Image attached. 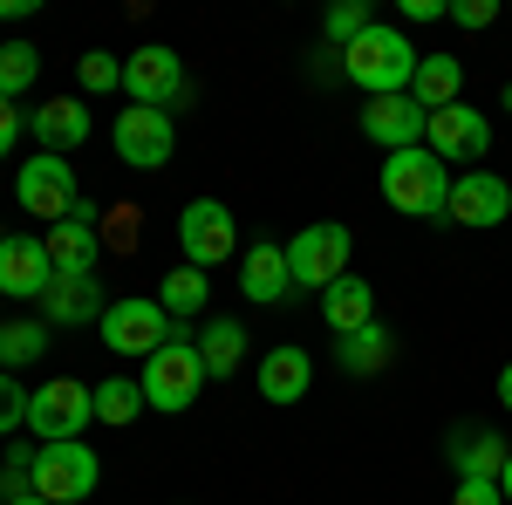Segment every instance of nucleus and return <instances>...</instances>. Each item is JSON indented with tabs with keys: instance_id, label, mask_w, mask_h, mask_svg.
I'll use <instances>...</instances> for the list:
<instances>
[{
	"instance_id": "obj_37",
	"label": "nucleus",
	"mask_w": 512,
	"mask_h": 505,
	"mask_svg": "<svg viewBox=\"0 0 512 505\" xmlns=\"http://www.w3.org/2000/svg\"><path fill=\"white\" fill-rule=\"evenodd\" d=\"M403 21H451L444 0H403Z\"/></svg>"
},
{
	"instance_id": "obj_19",
	"label": "nucleus",
	"mask_w": 512,
	"mask_h": 505,
	"mask_svg": "<svg viewBox=\"0 0 512 505\" xmlns=\"http://www.w3.org/2000/svg\"><path fill=\"white\" fill-rule=\"evenodd\" d=\"M308 383H315V362H308V349H294V342H280V349L260 355V396L267 403H301L308 396Z\"/></svg>"
},
{
	"instance_id": "obj_38",
	"label": "nucleus",
	"mask_w": 512,
	"mask_h": 505,
	"mask_svg": "<svg viewBox=\"0 0 512 505\" xmlns=\"http://www.w3.org/2000/svg\"><path fill=\"white\" fill-rule=\"evenodd\" d=\"M21 14H35V0H0V21H21Z\"/></svg>"
},
{
	"instance_id": "obj_18",
	"label": "nucleus",
	"mask_w": 512,
	"mask_h": 505,
	"mask_svg": "<svg viewBox=\"0 0 512 505\" xmlns=\"http://www.w3.org/2000/svg\"><path fill=\"white\" fill-rule=\"evenodd\" d=\"M103 287L96 273H55V287L41 294V321L48 328H82V321H103Z\"/></svg>"
},
{
	"instance_id": "obj_35",
	"label": "nucleus",
	"mask_w": 512,
	"mask_h": 505,
	"mask_svg": "<svg viewBox=\"0 0 512 505\" xmlns=\"http://www.w3.org/2000/svg\"><path fill=\"white\" fill-rule=\"evenodd\" d=\"M451 21H458V28H492V21H499V0H458Z\"/></svg>"
},
{
	"instance_id": "obj_6",
	"label": "nucleus",
	"mask_w": 512,
	"mask_h": 505,
	"mask_svg": "<svg viewBox=\"0 0 512 505\" xmlns=\"http://www.w3.org/2000/svg\"><path fill=\"white\" fill-rule=\"evenodd\" d=\"M96 424V383H76V376H55L28 396V430L41 444H69Z\"/></svg>"
},
{
	"instance_id": "obj_20",
	"label": "nucleus",
	"mask_w": 512,
	"mask_h": 505,
	"mask_svg": "<svg viewBox=\"0 0 512 505\" xmlns=\"http://www.w3.org/2000/svg\"><path fill=\"white\" fill-rule=\"evenodd\" d=\"M28 130H35L41 151H82L89 144V110H82L76 96H55V103H41V110H28Z\"/></svg>"
},
{
	"instance_id": "obj_36",
	"label": "nucleus",
	"mask_w": 512,
	"mask_h": 505,
	"mask_svg": "<svg viewBox=\"0 0 512 505\" xmlns=\"http://www.w3.org/2000/svg\"><path fill=\"white\" fill-rule=\"evenodd\" d=\"M14 144H21V110L0 96V157H14Z\"/></svg>"
},
{
	"instance_id": "obj_32",
	"label": "nucleus",
	"mask_w": 512,
	"mask_h": 505,
	"mask_svg": "<svg viewBox=\"0 0 512 505\" xmlns=\"http://www.w3.org/2000/svg\"><path fill=\"white\" fill-rule=\"evenodd\" d=\"M82 89H89V96H117L123 89V62L110 48H89V55H82Z\"/></svg>"
},
{
	"instance_id": "obj_34",
	"label": "nucleus",
	"mask_w": 512,
	"mask_h": 505,
	"mask_svg": "<svg viewBox=\"0 0 512 505\" xmlns=\"http://www.w3.org/2000/svg\"><path fill=\"white\" fill-rule=\"evenodd\" d=\"M451 505H506V492H499V478H458Z\"/></svg>"
},
{
	"instance_id": "obj_25",
	"label": "nucleus",
	"mask_w": 512,
	"mask_h": 505,
	"mask_svg": "<svg viewBox=\"0 0 512 505\" xmlns=\"http://www.w3.org/2000/svg\"><path fill=\"white\" fill-rule=\"evenodd\" d=\"M198 362H205V376H233L239 362H246V328H239L233 314H219V321L198 328Z\"/></svg>"
},
{
	"instance_id": "obj_42",
	"label": "nucleus",
	"mask_w": 512,
	"mask_h": 505,
	"mask_svg": "<svg viewBox=\"0 0 512 505\" xmlns=\"http://www.w3.org/2000/svg\"><path fill=\"white\" fill-rule=\"evenodd\" d=\"M14 505H48V499H35V492H21V499H14Z\"/></svg>"
},
{
	"instance_id": "obj_12",
	"label": "nucleus",
	"mask_w": 512,
	"mask_h": 505,
	"mask_svg": "<svg viewBox=\"0 0 512 505\" xmlns=\"http://www.w3.org/2000/svg\"><path fill=\"white\" fill-rule=\"evenodd\" d=\"M512 219V185L499 178V171H458L451 178V205H444V226H472V233H485V226H506Z\"/></svg>"
},
{
	"instance_id": "obj_39",
	"label": "nucleus",
	"mask_w": 512,
	"mask_h": 505,
	"mask_svg": "<svg viewBox=\"0 0 512 505\" xmlns=\"http://www.w3.org/2000/svg\"><path fill=\"white\" fill-rule=\"evenodd\" d=\"M499 403L512 410V362H506V376H499Z\"/></svg>"
},
{
	"instance_id": "obj_9",
	"label": "nucleus",
	"mask_w": 512,
	"mask_h": 505,
	"mask_svg": "<svg viewBox=\"0 0 512 505\" xmlns=\"http://www.w3.org/2000/svg\"><path fill=\"white\" fill-rule=\"evenodd\" d=\"M123 89H130V103H144V110H178L185 96H192V82H185V62H178V48H164V41H151V48H137L130 62H123Z\"/></svg>"
},
{
	"instance_id": "obj_2",
	"label": "nucleus",
	"mask_w": 512,
	"mask_h": 505,
	"mask_svg": "<svg viewBox=\"0 0 512 505\" xmlns=\"http://www.w3.org/2000/svg\"><path fill=\"white\" fill-rule=\"evenodd\" d=\"M383 198H390L403 219H444V205H451V171H444L424 144H417V151H390L383 157Z\"/></svg>"
},
{
	"instance_id": "obj_8",
	"label": "nucleus",
	"mask_w": 512,
	"mask_h": 505,
	"mask_svg": "<svg viewBox=\"0 0 512 505\" xmlns=\"http://www.w3.org/2000/svg\"><path fill=\"white\" fill-rule=\"evenodd\" d=\"M14 198H21V212L28 219H48V226H62L69 212L82 205L76 192V164L55 151H35L28 164H21V185H14Z\"/></svg>"
},
{
	"instance_id": "obj_22",
	"label": "nucleus",
	"mask_w": 512,
	"mask_h": 505,
	"mask_svg": "<svg viewBox=\"0 0 512 505\" xmlns=\"http://www.w3.org/2000/svg\"><path fill=\"white\" fill-rule=\"evenodd\" d=\"M410 103L431 117V110H451V103H465V69H458V55H424L417 62V76H410Z\"/></svg>"
},
{
	"instance_id": "obj_7",
	"label": "nucleus",
	"mask_w": 512,
	"mask_h": 505,
	"mask_svg": "<svg viewBox=\"0 0 512 505\" xmlns=\"http://www.w3.org/2000/svg\"><path fill=\"white\" fill-rule=\"evenodd\" d=\"M349 253H355L349 226L315 219V226H301V233H294V246H287V273H294V287H315V294H328V287L349 273Z\"/></svg>"
},
{
	"instance_id": "obj_29",
	"label": "nucleus",
	"mask_w": 512,
	"mask_h": 505,
	"mask_svg": "<svg viewBox=\"0 0 512 505\" xmlns=\"http://www.w3.org/2000/svg\"><path fill=\"white\" fill-rule=\"evenodd\" d=\"M35 76H41V48L7 41V48H0V96H7V103H21V96L35 89Z\"/></svg>"
},
{
	"instance_id": "obj_10",
	"label": "nucleus",
	"mask_w": 512,
	"mask_h": 505,
	"mask_svg": "<svg viewBox=\"0 0 512 505\" xmlns=\"http://www.w3.org/2000/svg\"><path fill=\"white\" fill-rule=\"evenodd\" d=\"M178 246H185V267H226L239 253V226L233 212L219 205V198H192L185 212H178Z\"/></svg>"
},
{
	"instance_id": "obj_30",
	"label": "nucleus",
	"mask_w": 512,
	"mask_h": 505,
	"mask_svg": "<svg viewBox=\"0 0 512 505\" xmlns=\"http://www.w3.org/2000/svg\"><path fill=\"white\" fill-rule=\"evenodd\" d=\"M137 219H144L137 205H117V212H103V219H96V239H103L110 253H137V233H144Z\"/></svg>"
},
{
	"instance_id": "obj_26",
	"label": "nucleus",
	"mask_w": 512,
	"mask_h": 505,
	"mask_svg": "<svg viewBox=\"0 0 512 505\" xmlns=\"http://www.w3.org/2000/svg\"><path fill=\"white\" fill-rule=\"evenodd\" d=\"M205 301H212V280H205L198 267L164 273V287H158V308L171 314V321H192V314H205Z\"/></svg>"
},
{
	"instance_id": "obj_23",
	"label": "nucleus",
	"mask_w": 512,
	"mask_h": 505,
	"mask_svg": "<svg viewBox=\"0 0 512 505\" xmlns=\"http://www.w3.org/2000/svg\"><path fill=\"white\" fill-rule=\"evenodd\" d=\"M321 314H328V328H335V335H355V328H369V321H376V287H369L362 273H342V280L321 294Z\"/></svg>"
},
{
	"instance_id": "obj_16",
	"label": "nucleus",
	"mask_w": 512,
	"mask_h": 505,
	"mask_svg": "<svg viewBox=\"0 0 512 505\" xmlns=\"http://www.w3.org/2000/svg\"><path fill=\"white\" fill-rule=\"evenodd\" d=\"M96 205L82 198L76 212L62 219V226H48L41 233V246H48V260H55V273H96V253H103V239H96Z\"/></svg>"
},
{
	"instance_id": "obj_1",
	"label": "nucleus",
	"mask_w": 512,
	"mask_h": 505,
	"mask_svg": "<svg viewBox=\"0 0 512 505\" xmlns=\"http://www.w3.org/2000/svg\"><path fill=\"white\" fill-rule=\"evenodd\" d=\"M417 62L424 55L403 41V28H376V21H369V35H355L342 48V69H349V82L362 96H403L410 76H417Z\"/></svg>"
},
{
	"instance_id": "obj_15",
	"label": "nucleus",
	"mask_w": 512,
	"mask_h": 505,
	"mask_svg": "<svg viewBox=\"0 0 512 505\" xmlns=\"http://www.w3.org/2000/svg\"><path fill=\"white\" fill-rule=\"evenodd\" d=\"M424 123L431 117L410 103V89H403V96H369V103H362V137L383 144V157L390 151H417V144H424Z\"/></svg>"
},
{
	"instance_id": "obj_40",
	"label": "nucleus",
	"mask_w": 512,
	"mask_h": 505,
	"mask_svg": "<svg viewBox=\"0 0 512 505\" xmlns=\"http://www.w3.org/2000/svg\"><path fill=\"white\" fill-rule=\"evenodd\" d=\"M499 492H506V505H512V458H506V471H499Z\"/></svg>"
},
{
	"instance_id": "obj_5",
	"label": "nucleus",
	"mask_w": 512,
	"mask_h": 505,
	"mask_svg": "<svg viewBox=\"0 0 512 505\" xmlns=\"http://www.w3.org/2000/svg\"><path fill=\"white\" fill-rule=\"evenodd\" d=\"M137 383H144V403H151V410L178 417V410H192V403H198V389L212 383V376H205V362H198V342L171 335V342L144 362V376H137Z\"/></svg>"
},
{
	"instance_id": "obj_3",
	"label": "nucleus",
	"mask_w": 512,
	"mask_h": 505,
	"mask_svg": "<svg viewBox=\"0 0 512 505\" xmlns=\"http://www.w3.org/2000/svg\"><path fill=\"white\" fill-rule=\"evenodd\" d=\"M96 478H103V458L69 437V444H35V471H28V492L48 505H82L96 492Z\"/></svg>"
},
{
	"instance_id": "obj_4",
	"label": "nucleus",
	"mask_w": 512,
	"mask_h": 505,
	"mask_svg": "<svg viewBox=\"0 0 512 505\" xmlns=\"http://www.w3.org/2000/svg\"><path fill=\"white\" fill-rule=\"evenodd\" d=\"M96 335H103V349H110V355L151 362V355H158L178 328H171V314L158 308V294H130V301H110V308H103Z\"/></svg>"
},
{
	"instance_id": "obj_24",
	"label": "nucleus",
	"mask_w": 512,
	"mask_h": 505,
	"mask_svg": "<svg viewBox=\"0 0 512 505\" xmlns=\"http://www.w3.org/2000/svg\"><path fill=\"white\" fill-rule=\"evenodd\" d=\"M396 355V335L383 321H369V328H355V335H335V362L349 369V376H383Z\"/></svg>"
},
{
	"instance_id": "obj_33",
	"label": "nucleus",
	"mask_w": 512,
	"mask_h": 505,
	"mask_svg": "<svg viewBox=\"0 0 512 505\" xmlns=\"http://www.w3.org/2000/svg\"><path fill=\"white\" fill-rule=\"evenodd\" d=\"M21 424H28V396H21V383L0 369V437H7V430H21Z\"/></svg>"
},
{
	"instance_id": "obj_13",
	"label": "nucleus",
	"mask_w": 512,
	"mask_h": 505,
	"mask_svg": "<svg viewBox=\"0 0 512 505\" xmlns=\"http://www.w3.org/2000/svg\"><path fill=\"white\" fill-rule=\"evenodd\" d=\"M424 151L437 157V164H472L492 151V117L485 110H465V103H451V110H431V123H424Z\"/></svg>"
},
{
	"instance_id": "obj_14",
	"label": "nucleus",
	"mask_w": 512,
	"mask_h": 505,
	"mask_svg": "<svg viewBox=\"0 0 512 505\" xmlns=\"http://www.w3.org/2000/svg\"><path fill=\"white\" fill-rule=\"evenodd\" d=\"M48 287H55V260H48V246L28 239V233L0 239V294H7V301H35V308H41Z\"/></svg>"
},
{
	"instance_id": "obj_31",
	"label": "nucleus",
	"mask_w": 512,
	"mask_h": 505,
	"mask_svg": "<svg viewBox=\"0 0 512 505\" xmlns=\"http://www.w3.org/2000/svg\"><path fill=\"white\" fill-rule=\"evenodd\" d=\"M321 35H328V48H349L355 35H369V7H362V0H342V7H328Z\"/></svg>"
},
{
	"instance_id": "obj_41",
	"label": "nucleus",
	"mask_w": 512,
	"mask_h": 505,
	"mask_svg": "<svg viewBox=\"0 0 512 505\" xmlns=\"http://www.w3.org/2000/svg\"><path fill=\"white\" fill-rule=\"evenodd\" d=\"M499 110H512V82H506V89H499Z\"/></svg>"
},
{
	"instance_id": "obj_17",
	"label": "nucleus",
	"mask_w": 512,
	"mask_h": 505,
	"mask_svg": "<svg viewBox=\"0 0 512 505\" xmlns=\"http://www.w3.org/2000/svg\"><path fill=\"white\" fill-rule=\"evenodd\" d=\"M239 294H246L253 308H280V301L294 294V273H287V246H274V239L246 246V260H239Z\"/></svg>"
},
{
	"instance_id": "obj_21",
	"label": "nucleus",
	"mask_w": 512,
	"mask_h": 505,
	"mask_svg": "<svg viewBox=\"0 0 512 505\" xmlns=\"http://www.w3.org/2000/svg\"><path fill=\"white\" fill-rule=\"evenodd\" d=\"M506 458H512V444L499 430H485V424L451 430V465H458V478H499Z\"/></svg>"
},
{
	"instance_id": "obj_28",
	"label": "nucleus",
	"mask_w": 512,
	"mask_h": 505,
	"mask_svg": "<svg viewBox=\"0 0 512 505\" xmlns=\"http://www.w3.org/2000/svg\"><path fill=\"white\" fill-rule=\"evenodd\" d=\"M137 410H151L144 403V383H130V376H110V383H96V424H137Z\"/></svg>"
},
{
	"instance_id": "obj_27",
	"label": "nucleus",
	"mask_w": 512,
	"mask_h": 505,
	"mask_svg": "<svg viewBox=\"0 0 512 505\" xmlns=\"http://www.w3.org/2000/svg\"><path fill=\"white\" fill-rule=\"evenodd\" d=\"M48 355V321H0V369L14 376V369H28V362H41Z\"/></svg>"
},
{
	"instance_id": "obj_11",
	"label": "nucleus",
	"mask_w": 512,
	"mask_h": 505,
	"mask_svg": "<svg viewBox=\"0 0 512 505\" xmlns=\"http://www.w3.org/2000/svg\"><path fill=\"white\" fill-rule=\"evenodd\" d=\"M110 144H117V157L130 171H164L171 151H178V123L164 117V110L130 103V110H117V123H110Z\"/></svg>"
}]
</instances>
